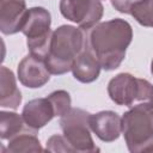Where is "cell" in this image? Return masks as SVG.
<instances>
[{
    "instance_id": "obj_19",
    "label": "cell",
    "mask_w": 153,
    "mask_h": 153,
    "mask_svg": "<svg viewBox=\"0 0 153 153\" xmlns=\"http://www.w3.org/2000/svg\"><path fill=\"white\" fill-rule=\"evenodd\" d=\"M140 0H111V5L115 7V10H117L121 13H127L129 14L130 7L136 4Z\"/></svg>"
},
{
    "instance_id": "obj_12",
    "label": "cell",
    "mask_w": 153,
    "mask_h": 153,
    "mask_svg": "<svg viewBox=\"0 0 153 153\" xmlns=\"http://www.w3.org/2000/svg\"><path fill=\"white\" fill-rule=\"evenodd\" d=\"M100 63L92 53L88 42L86 43V47L82 49V51L78 55L75 59L73 66H72V73L73 76L84 84L93 82L98 79L100 73Z\"/></svg>"
},
{
    "instance_id": "obj_20",
    "label": "cell",
    "mask_w": 153,
    "mask_h": 153,
    "mask_svg": "<svg viewBox=\"0 0 153 153\" xmlns=\"http://www.w3.org/2000/svg\"><path fill=\"white\" fill-rule=\"evenodd\" d=\"M151 73L153 75V60H152V63H151Z\"/></svg>"
},
{
    "instance_id": "obj_11",
    "label": "cell",
    "mask_w": 153,
    "mask_h": 153,
    "mask_svg": "<svg viewBox=\"0 0 153 153\" xmlns=\"http://www.w3.org/2000/svg\"><path fill=\"white\" fill-rule=\"evenodd\" d=\"M22 116L30 129L38 131L55 117V111L48 97L36 98L24 105Z\"/></svg>"
},
{
    "instance_id": "obj_15",
    "label": "cell",
    "mask_w": 153,
    "mask_h": 153,
    "mask_svg": "<svg viewBox=\"0 0 153 153\" xmlns=\"http://www.w3.org/2000/svg\"><path fill=\"white\" fill-rule=\"evenodd\" d=\"M37 131L27 130L23 131L14 137L8 140L7 152L11 153H22V152H43L44 149L41 146L38 137L36 136Z\"/></svg>"
},
{
    "instance_id": "obj_3",
    "label": "cell",
    "mask_w": 153,
    "mask_h": 153,
    "mask_svg": "<svg viewBox=\"0 0 153 153\" xmlns=\"http://www.w3.org/2000/svg\"><path fill=\"white\" fill-rule=\"evenodd\" d=\"M122 134L129 152H153V103H139L122 116Z\"/></svg>"
},
{
    "instance_id": "obj_1",
    "label": "cell",
    "mask_w": 153,
    "mask_h": 153,
    "mask_svg": "<svg viewBox=\"0 0 153 153\" xmlns=\"http://www.w3.org/2000/svg\"><path fill=\"white\" fill-rule=\"evenodd\" d=\"M131 39V25L121 18L98 23L87 31L88 45L105 71L120 67Z\"/></svg>"
},
{
    "instance_id": "obj_7",
    "label": "cell",
    "mask_w": 153,
    "mask_h": 153,
    "mask_svg": "<svg viewBox=\"0 0 153 153\" xmlns=\"http://www.w3.org/2000/svg\"><path fill=\"white\" fill-rule=\"evenodd\" d=\"M60 12L66 19L88 31L102 19L104 7L100 0H60Z\"/></svg>"
},
{
    "instance_id": "obj_10",
    "label": "cell",
    "mask_w": 153,
    "mask_h": 153,
    "mask_svg": "<svg viewBox=\"0 0 153 153\" xmlns=\"http://www.w3.org/2000/svg\"><path fill=\"white\" fill-rule=\"evenodd\" d=\"M90 127L99 140L112 142L117 140L122 133V117L111 110L91 114Z\"/></svg>"
},
{
    "instance_id": "obj_17",
    "label": "cell",
    "mask_w": 153,
    "mask_h": 153,
    "mask_svg": "<svg viewBox=\"0 0 153 153\" xmlns=\"http://www.w3.org/2000/svg\"><path fill=\"white\" fill-rule=\"evenodd\" d=\"M48 99L51 102L54 111H55V116H63L65 114H67L71 109H72V98L71 94L65 91V90H57L51 92L48 96Z\"/></svg>"
},
{
    "instance_id": "obj_13",
    "label": "cell",
    "mask_w": 153,
    "mask_h": 153,
    "mask_svg": "<svg viewBox=\"0 0 153 153\" xmlns=\"http://www.w3.org/2000/svg\"><path fill=\"white\" fill-rule=\"evenodd\" d=\"M22 103V93L17 86L13 72L1 66L0 68V105L16 110Z\"/></svg>"
},
{
    "instance_id": "obj_16",
    "label": "cell",
    "mask_w": 153,
    "mask_h": 153,
    "mask_svg": "<svg viewBox=\"0 0 153 153\" xmlns=\"http://www.w3.org/2000/svg\"><path fill=\"white\" fill-rule=\"evenodd\" d=\"M129 14L142 26L153 27V0H140L130 7Z\"/></svg>"
},
{
    "instance_id": "obj_8",
    "label": "cell",
    "mask_w": 153,
    "mask_h": 153,
    "mask_svg": "<svg viewBox=\"0 0 153 153\" xmlns=\"http://www.w3.org/2000/svg\"><path fill=\"white\" fill-rule=\"evenodd\" d=\"M18 79L29 88H38L44 86L50 79V72L45 60L38 55L29 54L18 65Z\"/></svg>"
},
{
    "instance_id": "obj_5",
    "label": "cell",
    "mask_w": 153,
    "mask_h": 153,
    "mask_svg": "<svg viewBox=\"0 0 153 153\" xmlns=\"http://www.w3.org/2000/svg\"><path fill=\"white\" fill-rule=\"evenodd\" d=\"M91 114L80 108H72L67 114L61 116L60 127L63 136L78 153H94L99 152L91 136L90 127Z\"/></svg>"
},
{
    "instance_id": "obj_14",
    "label": "cell",
    "mask_w": 153,
    "mask_h": 153,
    "mask_svg": "<svg viewBox=\"0 0 153 153\" xmlns=\"http://www.w3.org/2000/svg\"><path fill=\"white\" fill-rule=\"evenodd\" d=\"M27 130L32 129L26 126L23 116L19 114L11 111L0 112V137L2 140H10L16 135Z\"/></svg>"
},
{
    "instance_id": "obj_6",
    "label": "cell",
    "mask_w": 153,
    "mask_h": 153,
    "mask_svg": "<svg viewBox=\"0 0 153 153\" xmlns=\"http://www.w3.org/2000/svg\"><path fill=\"white\" fill-rule=\"evenodd\" d=\"M51 16L44 7H31L22 27V32L26 36V44L31 54L45 57L53 31L50 30Z\"/></svg>"
},
{
    "instance_id": "obj_4",
    "label": "cell",
    "mask_w": 153,
    "mask_h": 153,
    "mask_svg": "<svg viewBox=\"0 0 153 153\" xmlns=\"http://www.w3.org/2000/svg\"><path fill=\"white\" fill-rule=\"evenodd\" d=\"M110 99L117 105L133 106L134 103H153V85L130 73H120L108 84Z\"/></svg>"
},
{
    "instance_id": "obj_18",
    "label": "cell",
    "mask_w": 153,
    "mask_h": 153,
    "mask_svg": "<svg viewBox=\"0 0 153 153\" xmlns=\"http://www.w3.org/2000/svg\"><path fill=\"white\" fill-rule=\"evenodd\" d=\"M48 152H63V153H74V149L71 147L68 141L63 135H53L47 140V148Z\"/></svg>"
},
{
    "instance_id": "obj_9",
    "label": "cell",
    "mask_w": 153,
    "mask_h": 153,
    "mask_svg": "<svg viewBox=\"0 0 153 153\" xmlns=\"http://www.w3.org/2000/svg\"><path fill=\"white\" fill-rule=\"evenodd\" d=\"M27 14L25 0H0V30L4 35L22 31Z\"/></svg>"
},
{
    "instance_id": "obj_2",
    "label": "cell",
    "mask_w": 153,
    "mask_h": 153,
    "mask_svg": "<svg viewBox=\"0 0 153 153\" xmlns=\"http://www.w3.org/2000/svg\"><path fill=\"white\" fill-rule=\"evenodd\" d=\"M87 43V31L73 25H61L53 31L49 49L44 57L51 74L61 75L72 66Z\"/></svg>"
}]
</instances>
